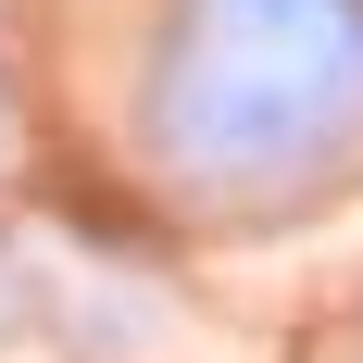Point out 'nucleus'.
Returning <instances> with one entry per match:
<instances>
[{"mask_svg":"<svg viewBox=\"0 0 363 363\" xmlns=\"http://www.w3.org/2000/svg\"><path fill=\"white\" fill-rule=\"evenodd\" d=\"M363 75V0H188L163 63V138L188 163H263L276 138L338 125Z\"/></svg>","mask_w":363,"mask_h":363,"instance_id":"f257e3e1","label":"nucleus"}]
</instances>
